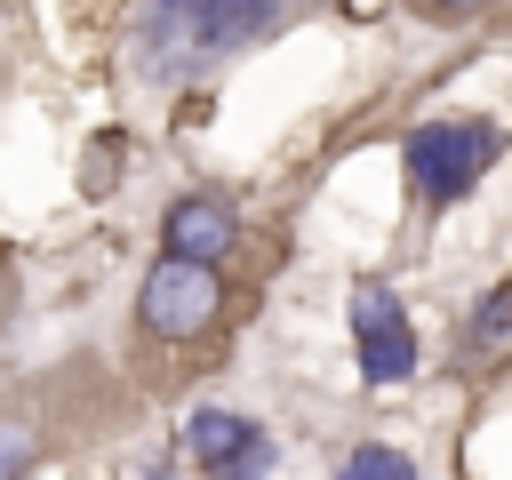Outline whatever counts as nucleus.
<instances>
[{
	"label": "nucleus",
	"mask_w": 512,
	"mask_h": 480,
	"mask_svg": "<svg viewBox=\"0 0 512 480\" xmlns=\"http://www.w3.org/2000/svg\"><path fill=\"white\" fill-rule=\"evenodd\" d=\"M488 160H496V128L488 120H424L408 136V176H416L424 200H464Z\"/></svg>",
	"instance_id": "obj_1"
},
{
	"label": "nucleus",
	"mask_w": 512,
	"mask_h": 480,
	"mask_svg": "<svg viewBox=\"0 0 512 480\" xmlns=\"http://www.w3.org/2000/svg\"><path fill=\"white\" fill-rule=\"evenodd\" d=\"M272 24V0H152V40H176L184 56H224Z\"/></svg>",
	"instance_id": "obj_2"
},
{
	"label": "nucleus",
	"mask_w": 512,
	"mask_h": 480,
	"mask_svg": "<svg viewBox=\"0 0 512 480\" xmlns=\"http://www.w3.org/2000/svg\"><path fill=\"white\" fill-rule=\"evenodd\" d=\"M352 328H360V376L368 384H408L416 376V336L392 288H352Z\"/></svg>",
	"instance_id": "obj_3"
},
{
	"label": "nucleus",
	"mask_w": 512,
	"mask_h": 480,
	"mask_svg": "<svg viewBox=\"0 0 512 480\" xmlns=\"http://www.w3.org/2000/svg\"><path fill=\"white\" fill-rule=\"evenodd\" d=\"M136 304H144V328H160V336H192V328H208V312H216V264L160 256Z\"/></svg>",
	"instance_id": "obj_4"
},
{
	"label": "nucleus",
	"mask_w": 512,
	"mask_h": 480,
	"mask_svg": "<svg viewBox=\"0 0 512 480\" xmlns=\"http://www.w3.org/2000/svg\"><path fill=\"white\" fill-rule=\"evenodd\" d=\"M224 248H232V216H224L216 200H176V208H168V256L216 264Z\"/></svg>",
	"instance_id": "obj_5"
},
{
	"label": "nucleus",
	"mask_w": 512,
	"mask_h": 480,
	"mask_svg": "<svg viewBox=\"0 0 512 480\" xmlns=\"http://www.w3.org/2000/svg\"><path fill=\"white\" fill-rule=\"evenodd\" d=\"M248 440H256V424H248V416H232V408H200V416L184 424V448H192L208 472H216L224 456H240Z\"/></svg>",
	"instance_id": "obj_6"
},
{
	"label": "nucleus",
	"mask_w": 512,
	"mask_h": 480,
	"mask_svg": "<svg viewBox=\"0 0 512 480\" xmlns=\"http://www.w3.org/2000/svg\"><path fill=\"white\" fill-rule=\"evenodd\" d=\"M336 480H416V464H408L400 448H360V456H352Z\"/></svg>",
	"instance_id": "obj_7"
},
{
	"label": "nucleus",
	"mask_w": 512,
	"mask_h": 480,
	"mask_svg": "<svg viewBox=\"0 0 512 480\" xmlns=\"http://www.w3.org/2000/svg\"><path fill=\"white\" fill-rule=\"evenodd\" d=\"M264 472H272V440H264V432H256L240 456H224V464H216V480H264Z\"/></svg>",
	"instance_id": "obj_8"
},
{
	"label": "nucleus",
	"mask_w": 512,
	"mask_h": 480,
	"mask_svg": "<svg viewBox=\"0 0 512 480\" xmlns=\"http://www.w3.org/2000/svg\"><path fill=\"white\" fill-rule=\"evenodd\" d=\"M24 456H32V432H24V424H0V480L24 472Z\"/></svg>",
	"instance_id": "obj_9"
},
{
	"label": "nucleus",
	"mask_w": 512,
	"mask_h": 480,
	"mask_svg": "<svg viewBox=\"0 0 512 480\" xmlns=\"http://www.w3.org/2000/svg\"><path fill=\"white\" fill-rule=\"evenodd\" d=\"M440 8H480V0H440Z\"/></svg>",
	"instance_id": "obj_10"
}]
</instances>
